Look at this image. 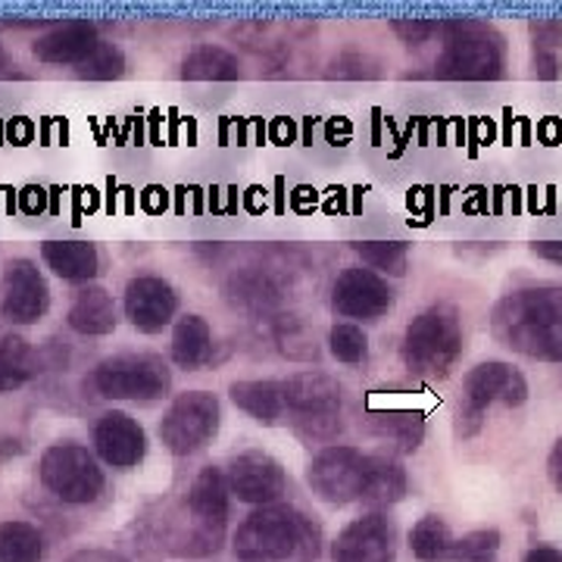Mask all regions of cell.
<instances>
[{
  "label": "cell",
  "instance_id": "6da1fadb",
  "mask_svg": "<svg viewBox=\"0 0 562 562\" xmlns=\"http://www.w3.org/2000/svg\"><path fill=\"white\" fill-rule=\"evenodd\" d=\"M491 335L513 353L562 362V284H525L491 310Z\"/></svg>",
  "mask_w": 562,
  "mask_h": 562
},
{
  "label": "cell",
  "instance_id": "7a4b0ae2",
  "mask_svg": "<svg viewBox=\"0 0 562 562\" xmlns=\"http://www.w3.org/2000/svg\"><path fill=\"white\" fill-rule=\"evenodd\" d=\"M238 562H310L319 557V528L291 503L257 506L235 531Z\"/></svg>",
  "mask_w": 562,
  "mask_h": 562
},
{
  "label": "cell",
  "instance_id": "3957f363",
  "mask_svg": "<svg viewBox=\"0 0 562 562\" xmlns=\"http://www.w3.org/2000/svg\"><path fill=\"white\" fill-rule=\"evenodd\" d=\"M435 76L443 81H497L506 76V41L484 20H441Z\"/></svg>",
  "mask_w": 562,
  "mask_h": 562
},
{
  "label": "cell",
  "instance_id": "277c9868",
  "mask_svg": "<svg viewBox=\"0 0 562 562\" xmlns=\"http://www.w3.org/2000/svg\"><path fill=\"white\" fill-rule=\"evenodd\" d=\"M228 516H232V491L225 482V469L203 465L188 487V494H184V506H181V525L184 528L176 538L179 547L172 553L191 557V560L216 557L225 543Z\"/></svg>",
  "mask_w": 562,
  "mask_h": 562
},
{
  "label": "cell",
  "instance_id": "5b68a950",
  "mask_svg": "<svg viewBox=\"0 0 562 562\" xmlns=\"http://www.w3.org/2000/svg\"><path fill=\"white\" fill-rule=\"evenodd\" d=\"M462 341L460 310L450 303H435L422 310L403 331V369L419 379H443L462 357Z\"/></svg>",
  "mask_w": 562,
  "mask_h": 562
},
{
  "label": "cell",
  "instance_id": "8992f818",
  "mask_svg": "<svg viewBox=\"0 0 562 562\" xmlns=\"http://www.w3.org/2000/svg\"><path fill=\"white\" fill-rule=\"evenodd\" d=\"M525 401H528V379L513 362H479L462 379V397L453 416V431L460 441H469L484 428V416L491 406L519 409Z\"/></svg>",
  "mask_w": 562,
  "mask_h": 562
},
{
  "label": "cell",
  "instance_id": "52a82bcc",
  "mask_svg": "<svg viewBox=\"0 0 562 562\" xmlns=\"http://www.w3.org/2000/svg\"><path fill=\"white\" fill-rule=\"evenodd\" d=\"M85 387L101 401L157 403L172 391V369L157 353H116L91 369Z\"/></svg>",
  "mask_w": 562,
  "mask_h": 562
},
{
  "label": "cell",
  "instance_id": "ba28073f",
  "mask_svg": "<svg viewBox=\"0 0 562 562\" xmlns=\"http://www.w3.org/2000/svg\"><path fill=\"white\" fill-rule=\"evenodd\" d=\"M284 413L291 416L294 431L306 441L328 443L341 435V384L325 372H297L281 382Z\"/></svg>",
  "mask_w": 562,
  "mask_h": 562
},
{
  "label": "cell",
  "instance_id": "9c48e42d",
  "mask_svg": "<svg viewBox=\"0 0 562 562\" xmlns=\"http://www.w3.org/2000/svg\"><path fill=\"white\" fill-rule=\"evenodd\" d=\"M38 479L47 494H54L69 506H88L101 501L106 475L94 450L85 443L60 441L50 443L38 460Z\"/></svg>",
  "mask_w": 562,
  "mask_h": 562
},
{
  "label": "cell",
  "instance_id": "30bf717a",
  "mask_svg": "<svg viewBox=\"0 0 562 562\" xmlns=\"http://www.w3.org/2000/svg\"><path fill=\"white\" fill-rule=\"evenodd\" d=\"M222 425V403L210 391H184L176 401L169 403V409L162 413L160 435L162 447L172 457H194L201 453L206 443L220 435Z\"/></svg>",
  "mask_w": 562,
  "mask_h": 562
},
{
  "label": "cell",
  "instance_id": "8fae6325",
  "mask_svg": "<svg viewBox=\"0 0 562 562\" xmlns=\"http://www.w3.org/2000/svg\"><path fill=\"white\" fill-rule=\"evenodd\" d=\"M369 482V453L350 443H328L313 457L306 469V484L328 506L362 503Z\"/></svg>",
  "mask_w": 562,
  "mask_h": 562
},
{
  "label": "cell",
  "instance_id": "7c38bea8",
  "mask_svg": "<svg viewBox=\"0 0 562 562\" xmlns=\"http://www.w3.org/2000/svg\"><path fill=\"white\" fill-rule=\"evenodd\" d=\"M50 310V284L29 257L7 260L0 272V316L13 325H35Z\"/></svg>",
  "mask_w": 562,
  "mask_h": 562
},
{
  "label": "cell",
  "instance_id": "4fadbf2b",
  "mask_svg": "<svg viewBox=\"0 0 562 562\" xmlns=\"http://www.w3.org/2000/svg\"><path fill=\"white\" fill-rule=\"evenodd\" d=\"M225 482L238 503L247 506H272L288 494V472L272 453L266 450H244L235 453L225 465Z\"/></svg>",
  "mask_w": 562,
  "mask_h": 562
},
{
  "label": "cell",
  "instance_id": "5bb4252c",
  "mask_svg": "<svg viewBox=\"0 0 562 562\" xmlns=\"http://www.w3.org/2000/svg\"><path fill=\"white\" fill-rule=\"evenodd\" d=\"M391 306H394L391 281L366 266H347L331 284V310L341 319H353L357 325L379 322L382 316H387Z\"/></svg>",
  "mask_w": 562,
  "mask_h": 562
},
{
  "label": "cell",
  "instance_id": "9a60e30c",
  "mask_svg": "<svg viewBox=\"0 0 562 562\" xmlns=\"http://www.w3.org/2000/svg\"><path fill=\"white\" fill-rule=\"evenodd\" d=\"M331 562H397V525L382 509L347 522L331 541Z\"/></svg>",
  "mask_w": 562,
  "mask_h": 562
},
{
  "label": "cell",
  "instance_id": "2e32d148",
  "mask_svg": "<svg viewBox=\"0 0 562 562\" xmlns=\"http://www.w3.org/2000/svg\"><path fill=\"white\" fill-rule=\"evenodd\" d=\"M125 319L140 335H160L179 319V291L162 276H135L122 294Z\"/></svg>",
  "mask_w": 562,
  "mask_h": 562
},
{
  "label": "cell",
  "instance_id": "e0dca14e",
  "mask_svg": "<svg viewBox=\"0 0 562 562\" xmlns=\"http://www.w3.org/2000/svg\"><path fill=\"white\" fill-rule=\"evenodd\" d=\"M91 450L110 469H135L147 457V431L132 413L106 409L91 428Z\"/></svg>",
  "mask_w": 562,
  "mask_h": 562
},
{
  "label": "cell",
  "instance_id": "ac0fdd59",
  "mask_svg": "<svg viewBox=\"0 0 562 562\" xmlns=\"http://www.w3.org/2000/svg\"><path fill=\"white\" fill-rule=\"evenodd\" d=\"M101 32L91 20H66L38 35L32 44V54L47 66H81L101 47Z\"/></svg>",
  "mask_w": 562,
  "mask_h": 562
},
{
  "label": "cell",
  "instance_id": "d6986e66",
  "mask_svg": "<svg viewBox=\"0 0 562 562\" xmlns=\"http://www.w3.org/2000/svg\"><path fill=\"white\" fill-rule=\"evenodd\" d=\"M116 303L101 284H85L69 303L66 325L81 338H106L116 331Z\"/></svg>",
  "mask_w": 562,
  "mask_h": 562
},
{
  "label": "cell",
  "instance_id": "ffe728a7",
  "mask_svg": "<svg viewBox=\"0 0 562 562\" xmlns=\"http://www.w3.org/2000/svg\"><path fill=\"white\" fill-rule=\"evenodd\" d=\"M41 260L63 281L72 284H94L101 272V254L91 241H44Z\"/></svg>",
  "mask_w": 562,
  "mask_h": 562
},
{
  "label": "cell",
  "instance_id": "44dd1931",
  "mask_svg": "<svg viewBox=\"0 0 562 562\" xmlns=\"http://www.w3.org/2000/svg\"><path fill=\"white\" fill-rule=\"evenodd\" d=\"M169 360L184 372H198L213 360V328L198 313H184L172 325V341H169Z\"/></svg>",
  "mask_w": 562,
  "mask_h": 562
},
{
  "label": "cell",
  "instance_id": "7402d4cb",
  "mask_svg": "<svg viewBox=\"0 0 562 562\" xmlns=\"http://www.w3.org/2000/svg\"><path fill=\"white\" fill-rule=\"evenodd\" d=\"M369 431L391 443L394 453H416L425 443V413L419 409H369Z\"/></svg>",
  "mask_w": 562,
  "mask_h": 562
},
{
  "label": "cell",
  "instance_id": "603a6c76",
  "mask_svg": "<svg viewBox=\"0 0 562 562\" xmlns=\"http://www.w3.org/2000/svg\"><path fill=\"white\" fill-rule=\"evenodd\" d=\"M232 403L260 425H279L284 413V387L276 379H244L228 387Z\"/></svg>",
  "mask_w": 562,
  "mask_h": 562
},
{
  "label": "cell",
  "instance_id": "cb8c5ba5",
  "mask_svg": "<svg viewBox=\"0 0 562 562\" xmlns=\"http://www.w3.org/2000/svg\"><path fill=\"white\" fill-rule=\"evenodd\" d=\"M409 491V475L394 453H369V482L362 494V506L369 509H387L401 503Z\"/></svg>",
  "mask_w": 562,
  "mask_h": 562
},
{
  "label": "cell",
  "instance_id": "d4e9b609",
  "mask_svg": "<svg viewBox=\"0 0 562 562\" xmlns=\"http://www.w3.org/2000/svg\"><path fill=\"white\" fill-rule=\"evenodd\" d=\"M41 375V353L22 335L0 338V394L20 391Z\"/></svg>",
  "mask_w": 562,
  "mask_h": 562
},
{
  "label": "cell",
  "instance_id": "484cf974",
  "mask_svg": "<svg viewBox=\"0 0 562 562\" xmlns=\"http://www.w3.org/2000/svg\"><path fill=\"white\" fill-rule=\"evenodd\" d=\"M181 79L184 81H238L241 79V63L225 47L203 44L194 47L181 60Z\"/></svg>",
  "mask_w": 562,
  "mask_h": 562
},
{
  "label": "cell",
  "instance_id": "4316f807",
  "mask_svg": "<svg viewBox=\"0 0 562 562\" xmlns=\"http://www.w3.org/2000/svg\"><path fill=\"white\" fill-rule=\"evenodd\" d=\"M47 541L38 525L25 519L0 522V562H44Z\"/></svg>",
  "mask_w": 562,
  "mask_h": 562
},
{
  "label": "cell",
  "instance_id": "83f0119b",
  "mask_svg": "<svg viewBox=\"0 0 562 562\" xmlns=\"http://www.w3.org/2000/svg\"><path fill=\"white\" fill-rule=\"evenodd\" d=\"M453 543H457V538H453L450 525L443 522L438 513L422 516L419 522L413 525V531H409V550H413V557L419 562L450 560Z\"/></svg>",
  "mask_w": 562,
  "mask_h": 562
},
{
  "label": "cell",
  "instance_id": "f1b7e54d",
  "mask_svg": "<svg viewBox=\"0 0 562 562\" xmlns=\"http://www.w3.org/2000/svg\"><path fill=\"white\" fill-rule=\"evenodd\" d=\"M228 294L235 297V303H241L247 310H269V306H276L281 301V288L262 269L235 276V279L228 281Z\"/></svg>",
  "mask_w": 562,
  "mask_h": 562
},
{
  "label": "cell",
  "instance_id": "f546056e",
  "mask_svg": "<svg viewBox=\"0 0 562 562\" xmlns=\"http://www.w3.org/2000/svg\"><path fill=\"white\" fill-rule=\"evenodd\" d=\"M357 257L362 260L366 269L379 272V276H403L409 266V244L406 241H360L353 244Z\"/></svg>",
  "mask_w": 562,
  "mask_h": 562
},
{
  "label": "cell",
  "instance_id": "4dcf8cb0",
  "mask_svg": "<svg viewBox=\"0 0 562 562\" xmlns=\"http://www.w3.org/2000/svg\"><path fill=\"white\" fill-rule=\"evenodd\" d=\"M328 353L344 366H360L369 357V335L357 322H335L328 331Z\"/></svg>",
  "mask_w": 562,
  "mask_h": 562
},
{
  "label": "cell",
  "instance_id": "1f68e13d",
  "mask_svg": "<svg viewBox=\"0 0 562 562\" xmlns=\"http://www.w3.org/2000/svg\"><path fill=\"white\" fill-rule=\"evenodd\" d=\"M501 543H503V535L497 531V528H475V531H469V535L457 538L450 560L453 562H497Z\"/></svg>",
  "mask_w": 562,
  "mask_h": 562
},
{
  "label": "cell",
  "instance_id": "d6a6232c",
  "mask_svg": "<svg viewBox=\"0 0 562 562\" xmlns=\"http://www.w3.org/2000/svg\"><path fill=\"white\" fill-rule=\"evenodd\" d=\"M122 76H125V54L110 41H101V47L81 66H76V79L85 81H116Z\"/></svg>",
  "mask_w": 562,
  "mask_h": 562
},
{
  "label": "cell",
  "instance_id": "836d02e7",
  "mask_svg": "<svg viewBox=\"0 0 562 562\" xmlns=\"http://www.w3.org/2000/svg\"><path fill=\"white\" fill-rule=\"evenodd\" d=\"M391 29L397 32V38H403L409 47H422L425 41L438 38L441 32V20H394Z\"/></svg>",
  "mask_w": 562,
  "mask_h": 562
},
{
  "label": "cell",
  "instance_id": "e575fe53",
  "mask_svg": "<svg viewBox=\"0 0 562 562\" xmlns=\"http://www.w3.org/2000/svg\"><path fill=\"white\" fill-rule=\"evenodd\" d=\"M531 41H535V50H562V20H531Z\"/></svg>",
  "mask_w": 562,
  "mask_h": 562
},
{
  "label": "cell",
  "instance_id": "d590c367",
  "mask_svg": "<svg viewBox=\"0 0 562 562\" xmlns=\"http://www.w3.org/2000/svg\"><path fill=\"white\" fill-rule=\"evenodd\" d=\"M531 76L541 81L562 79V60L553 50H535L531 54Z\"/></svg>",
  "mask_w": 562,
  "mask_h": 562
},
{
  "label": "cell",
  "instance_id": "8d00e7d4",
  "mask_svg": "<svg viewBox=\"0 0 562 562\" xmlns=\"http://www.w3.org/2000/svg\"><path fill=\"white\" fill-rule=\"evenodd\" d=\"M366 66H369V60L360 54H344L331 63V76H338V79H372L366 72Z\"/></svg>",
  "mask_w": 562,
  "mask_h": 562
},
{
  "label": "cell",
  "instance_id": "74e56055",
  "mask_svg": "<svg viewBox=\"0 0 562 562\" xmlns=\"http://www.w3.org/2000/svg\"><path fill=\"white\" fill-rule=\"evenodd\" d=\"M547 479L557 487V494H562V438H557L547 453Z\"/></svg>",
  "mask_w": 562,
  "mask_h": 562
},
{
  "label": "cell",
  "instance_id": "f35d334b",
  "mask_svg": "<svg viewBox=\"0 0 562 562\" xmlns=\"http://www.w3.org/2000/svg\"><path fill=\"white\" fill-rule=\"evenodd\" d=\"M522 562H562V550L553 543H535L531 550H525Z\"/></svg>",
  "mask_w": 562,
  "mask_h": 562
},
{
  "label": "cell",
  "instance_id": "ab89813d",
  "mask_svg": "<svg viewBox=\"0 0 562 562\" xmlns=\"http://www.w3.org/2000/svg\"><path fill=\"white\" fill-rule=\"evenodd\" d=\"M531 254L543 262L562 266V241H535L531 244Z\"/></svg>",
  "mask_w": 562,
  "mask_h": 562
},
{
  "label": "cell",
  "instance_id": "60d3db41",
  "mask_svg": "<svg viewBox=\"0 0 562 562\" xmlns=\"http://www.w3.org/2000/svg\"><path fill=\"white\" fill-rule=\"evenodd\" d=\"M66 562H128L120 553H113V550H79V553H72Z\"/></svg>",
  "mask_w": 562,
  "mask_h": 562
},
{
  "label": "cell",
  "instance_id": "b9f144b4",
  "mask_svg": "<svg viewBox=\"0 0 562 562\" xmlns=\"http://www.w3.org/2000/svg\"><path fill=\"white\" fill-rule=\"evenodd\" d=\"M22 453H25V443L20 438H0V462L10 457H22Z\"/></svg>",
  "mask_w": 562,
  "mask_h": 562
},
{
  "label": "cell",
  "instance_id": "7bdbcfd3",
  "mask_svg": "<svg viewBox=\"0 0 562 562\" xmlns=\"http://www.w3.org/2000/svg\"><path fill=\"white\" fill-rule=\"evenodd\" d=\"M7 66H10V57H7V54H3V47H0V69H7Z\"/></svg>",
  "mask_w": 562,
  "mask_h": 562
}]
</instances>
